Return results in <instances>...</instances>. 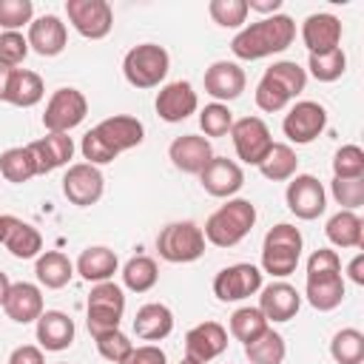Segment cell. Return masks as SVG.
I'll return each instance as SVG.
<instances>
[{
    "label": "cell",
    "mask_w": 364,
    "mask_h": 364,
    "mask_svg": "<svg viewBox=\"0 0 364 364\" xmlns=\"http://www.w3.org/2000/svg\"><path fill=\"white\" fill-rule=\"evenodd\" d=\"M142 139H145V125L136 117L114 114V117H105L102 122H97L91 131H85L80 151H82V159L88 165L100 168V165L114 162L122 151L136 148Z\"/></svg>",
    "instance_id": "cell-1"
},
{
    "label": "cell",
    "mask_w": 364,
    "mask_h": 364,
    "mask_svg": "<svg viewBox=\"0 0 364 364\" xmlns=\"http://www.w3.org/2000/svg\"><path fill=\"white\" fill-rule=\"evenodd\" d=\"M296 40V23L287 14H270L262 17L245 28L236 31L230 40V51L239 60H262L270 54H282Z\"/></svg>",
    "instance_id": "cell-2"
},
{
    "label": "cell",
    "mask_w": 364,
    "mask_h": 364,
    "mask_svg": "<svg viewBox=\"0 0 364 364\" xmlns=\"http://www.w3.org/2000/svg\"><path fill=\"white\" fill-rule=\"evenodd\" d=\"M256 225V205L250 199H228L216 208L205 222V242L213 247H233L239 245Z\"/></svg>",
    "instance_id": "cell-3"
},
{
    "label": "cell",
    "mask_w": 364,
    "mask_h": 364,
    "mask_svg": "<svg viewBox=\"0 0 364 364\" xmlns=\"http://www.w3.org/2000/svg\"><path fill=\"white\" fill-rule=\"evenodd\" d=\"M301 247H304V239L296 225H287V222L273 225L262 242V270L276 279L290 276L299 267Z\"/></svg>",
    "instance_id": "cell-4"
},
{
    "label": "cell",
    "mask_w": 364,
    "mask_h": 364,
    "mask_svg": "<svg viewBox=\"0 0 364 364\" xmlns=\"http://www.w3.org/2000/svg\"><path fill=\"white\" fill-rule=\"evenodd\" d=\"M122 313H125V293L117 282H100L91 287L88 304H85V324L94 338L102 333L119 330Z\"/></svg>",
    "instance_id": "cell-5"
},
{
    "label": "cell",
    "mask_w": 364,
    "mask_h": 364,
    "mask_svg": "<svg viewBox=\"0 0 364 364\" xmlns=\"http://www.w3.org/2000/svg\"><path fill=\"white\" fill-rule=\"evenodd\" d=\"M171 68V57L156 43H139L134 46L122 60V74L134 88H156Z\"/></svg>",
    "instance_id": "cell-6"
},
{
    "label": "cell",
    "mask_w": 364,
    "mask_h": 364,
    "mask_svg": "<svg viewBox=\"0 0 364 364\" xmlns=\"http://www.w3.org/2000/svg\"><path fill=\"white\" fill-rule=\"evenodd\" d=\"M156 250L171 264L196 262L205 253V233L193 222H171L156 236Z\"/></svg>",
    "instance_id": "cell-7"
},
{
    "label": "cell",
    "mask_w": 364,
    "mask_h": 364,
    "mask_svg": "<svg viewBox=\"0 0 364 364\" xmlns=\"http://www.w3.org/2000/svg\"><path fill=\"white\" fill-rule=\"evenodd\" d=\"M88 114V100L82 91L77 88H57L48 102H46V114H43V128L48 134H68L71 128H77Z\"/></svg>",
    "instance_id": "cell-8"
},
{
    "label": "cell",
    "mask_w": 364,
    "mask_h": 364,
    "mask_svg": "<svg viewBox=\"0 0 364 364\" xmlns=\"http://www.w3.org/2000/svg\"><path fill=\"white\" fill-rule=\"evenodd\" d=\"M230 139H233V148H236V156L245 162V165H256L267 156L270 145H273V136H270V128L262 117H242V119H233L230 125Z\"/></svg>",
    "instance_id": "cell-9"
},
{
    "label": "cell",
    "mask_w": 364,
    "mask_h": 364,
    "mask_svg": "<svg viewBox=\"0 0 364 364\" xmlns=\"http://www.w3.org/2000/svg\"><path fill=\"white\" fill-rule=\"evenodd\" d=\"M65 14L85 40H102L114 28V9L105 0H65Z\"/></svg>",
    "instance_id": "cell-10"
},
{
    "label": "cell",
    "mask_w": 364,
    "mask_h": 364,
    "mask_svg": "<svg viewBox=\"0 0 364 364\" xmlns=\"http://www.w3.org/2000/svg\"><path fill=\"white\" fill-rule=\"evenodd\" d=\"M284 202H287L290 213H296L299 219L310 222V219H318L324 213L327 191H324V185L313 173H296L293 179H287Z\"/></svg>",
    "instance_id": "cell-11"
},
{
    "label": "cell",
    "mask_w": 364,
    "mask_h": 364,
    "mask_svg": "<svg viewBox=\"0 0 364 364\" xmlns=\"http://www.w3.org/2000/svg\"><path fill=\"white\" fill-rule=\"evenodd\" d=\"M259 290H262V270L256 264H247V262L228 264L213 276V296L225 304L242 301Z\"/></svg>",
    "instance_id": "cell-12"
},
{
    "label": "cell",
    "mask_w": 364,
    "mask_h": 364,
    "mask_svg": "<svg viewBox=\"0 0 364 364\" xmlns=\"http://www.w3.org/2000/svg\"><path fill=\"white\" fill-rule=\"evenodd\" d=\"M102 191H105V176L97 165H88V162L68 165V171L63 176V193L71 205H77V208L97 205L102 199Z\"/></svg>",
    "instance_id": "cell-13"
},
{
    "label": "cell",
    "mask_w": 364,
    "mask_h": 364,
    "mask_svg": "<svg viewBox=\"0 0 364 364\" xmlns=\"http://www.w3.org/2000/svg\"><path fill=\"white\" fill-rule=\"evenodd\" d=\"M324 125H327V111H324V105H318V102H313V100L296 102V105L284 114V119H282L284 136H287L290 142H296V145L313 142V139L324 131Z\"/></svg>",
    "instance_id": "cell-14"
},
{
    "label": "cell",
    "mask_w": 364,
    "mask_h": 364,
    "mask_svg": "<svg viewBox=\"0 0 364 364\" xmlns=\"http://www.w3.org/2000/svg\"><path fill=\"white\" fill-rule=\"evenodd\" d=\"M199 185L205 188V193L216 196V199H230L242 191L245 185V171L239 162L228 159V156H216L202 168L199 173Z\"/></svg>",
    "instance_id": "cell-15"
},
{
    "label": "cell",
    "mask_w": 364,
    "mask_h": 364,
    "mask_svg": "<svg viewBox=\"0 0 364 364\" xmlns=\"http://www.w3.org/2000/svg\"><path fill=\"white\" fill-rule=\"evenodd\" d=\"M154 108H156L159 119L182 122L199 108V97H196V91H193V85L188 80H176V82H168V85L159 88Z\"/></svg>",
    "instance_id": "cell-16"
},
{
    "label": "cell",
    "mask_w": 364,
    "mask_h": 364,
    "mask_svg": "<svg viewBox=\"0 0 364 364\" xmlns=\"http://www.w3.org/2000/svg\"><path fill=\"white\" fill-rule=\"evenodd\" d=\"M225 350H228V330L219 321H202L191 327L185 336V355L199 364L219 358Z\"/></svg>",
    "instance_id": "cell-17"
},
{
    "label": "cell",
    "mask_w": 364,
    "mask_h": 364,
    "mask_svg": "<svg viewBox=\"0 0 364 364\" xmlns=\"http://www.w3.org/2000/svg\"><path fill=\"white\" fill-rule=\"evenodd\" d=\"M168 159L173 162L176 171L182 173H202V168L213 159V148L210 139L199 136V134H182L168 145Z\"/></svg>",
    "instance_id": "cell-18"
},
{
    "label": "cell",
    "mask_w": 364,
    "mask_h": 364,
    "mask_svg": "<svg viewBox=\"0 0 364 364\" xmlns=\"http://www.w3.org/2000/svg\"><path fill=\"white\" fill-rule=\"evenodd\" d=\"M245 68L230 60H216L205 71V91L213 97V102H230L245 91Z\"/></svg>",
    "instance_id": "cell-19"
},
{
    "label": "cell",
    "mask_w": 364,
    "mask_h": 364,
    "mask_svg": "<svg viewBox=\"0 0 364 364\" xmlns=\"http://www.w3.org/2000/svg\"><path fill=\"white\" fill-rule=\"evenodd\" d=\"M31 159H34V168H37V176L40 173H51L63 165H68V159L74 156V139L68 134H46L34 142L26 145Z\"/></svg>",
    "instance_id": "cell-20"
},
{
    "label": "cell",
    "mask_w": 364,
    "mask_h": 364,
    "mask_svg": "<svg viewBox=\"0 0 364 364\" xmlns=\"http://www.w3.org/2000/svg\"><path fill=\"white\" fill-rule=\"evenodd\" d=\"M34 324H37L40 350L63 353V350H68L74 344L77 327H74V318L68 313H63V310H43V316Z\"/></svg>",
    "instance_id": "cell-21"
},
{
    "label": "cell",
    "mask_w": 364,
    "mask_h": 364,
    "mask_svg": "<svg viewBox=\"0 0 364 364\" xmlns=\"http://www.w3.org/2000/svg\"><path fill=\"white\" fill-rule=\"evenodd\" d=\"M301 43L307 46L310 54H324V51L338 48V43H341V20L336 14H330V11L310 14L301 23Z\"/></svg>",
    "instance_id": "cell-22"
},
{
    "label": "cell",
    "mask_w": 364,
    "mask_h": 364,
    "mask_svg": "<svg viewBox=\"0 0 364 364\" xmlns=\"http://www.w3.org/2000/svg\"><path fill=\"white\" fill-rule=\"evenodd\" d=\"M28 48L40 57H57L68 43V28L57 14H43L28 23Z\"/></svg>",
    "instance_id": "cell-23"
},
{
    "label": "cell",
    "mask_w": 364,
    "mask_h": 364,
    "mask_svg": "<svg viewBox=\"0 0 364 364\" xmlns=\"http://www.w3.org/2000/svg\"><path fill=\"white\" fill-rule=\"evenodd\" d=\"M3 310L17 324H31L43 316V290L31 282H11Z\"/></svg>",
    "instance_id": "cell-24"
},
{
    "label": "cell",
    "mask_w": 364,
    "mask_h": 364,
    "mask_svg": "<svg viewBox=\"0 0 364 364\" xmlns=\"http://www.w3.org/2000/svg\"><path fill=\"white\" fill-rule=\"evenodd\" d=\"M301 307V296L293 284L287 282H273L267 287H262L259 296V310L267 321H290Z\"/></svg>",
    "instance_id": "cell-25"
},
{
    "label": "cell",
    "mask_w": 364,
    "mask_h": 364,
    "mask_svg": "<svg viewBox=\"0 0 364 364\" xmlns=\"http://www.w3.org/2000/svg\"><path fill=\"white\" fill-rule=\"evenodd\" d=\"M173 330V313L162 301H148L134 316V333L142 341H162Z\"/></svg>",
    "instance_id": "cell-26"
},
{
    "label": "cell",
    "mask_w": 364,
    "mask_h": 364,
    "mask_svg": "<svg viewBox=\"0 0 364 364\" xmlns=\"http://www.w3.org/2000/svg\"><path fill=\"white\" fill-rule=\"evenodd\" d=\"M304 296L310 307L318 313H330L344 301V276L341 273H321V276H307L304 282Z\"/></svg>",
    "instance_id": "cell-27"
},
{
    "label": "cell",
    "mask_w": 364,
    "mask_h": 364,
    "mask_svg": "<svg viewBox=\"0 0 364 364\" xmlns=\"http://www.w3.org/2000/svg\"><path fill=\"white\" fill-rule=\"evenodd\" d=\"M117 267H119L117 253H114L111 247H102V245L85 247V250L80 253L77 264H74V270H77L85 282H94V284H100V282H111V276L117 273Z\"/></svg>",
    "instance_id": "cell-28"
},
{
    "label": "cell",
    "mask_w": 364,
    "mask_h": 364,
    "mask_svg": "<svg viewBox=\"0 0 364 364\" xmlns=\"http://www.w3.org/2000/svg\"><path fill=\"white\" fill-rule=\"evenodd\" d=\"M34 276L43 287L48 290H60L71 282L74 276V262L63 253V250H46L37 256V264H34Z\"/></svg>",
    "instance_id": "cell-29"
},
{
    "label": "cell",
    "mask_w": 364,
    "mask_h": 364,
    "mask_svg": "<svg viewBox=\"0 0 364 364\" xmlns=\"http://www.w3.org/2000/svg\"><path fill=\"white\" fill-rule=\"evenodd\" d=\"M3 245L14 259H34L43 250V236L34 225H28L17 216H9V230H6Z\"/></svg>",
    "instance_id": "cell-30"
},
{
    "label": "cell",
    "mask_w": 364,
    "mask_h": 364,
    "mask_svg": "<svg viewBox=\"0 0 364 364\" xmlns=\"http://www.w3.org/2000/svg\"><path fill=\"white\" fill-rule=\"evenodd\" d=\"M327 239L336 247H364V222L355 210H338L327 219Z\"/></svg>",
    "instance_id": "cell-31"
},
{
    "label": "cell",
    "mask_w": 364,
    "mask_h": 364,
    "mask_svg": "<svg viewBox=\"0 0 364 364\" xmlns=\"http://www.w3.org/2000/svg\"><path fill=\"white\" fill-rule=\"evenodd\" d=\"M43 94H46V85H43V77L37 71L14 68L9 91H6V102L17 105V108H31L43 100Z\"/></svg>",
    "instance_id": "cell-32"
},
{
    "label": "cell",
    "mask_w": 364,
    "mask_h": 364,
    "mask_svg": "<svg viewBox=\"0 0 364 364\" xmlns=\"http://www.w3.org/2000/svg\"><path fill=\"white\" fill-rule=\"evenodd\" d=\"M296 168H299V156L296 151L287 145V142H273L267 156L259 162V171L264 179L270 182H287L296 176Z\"/></svg>",
    "instance_id": "cell-33"
},
{
    "label": "cell",
    "mask_w": 364,
    "mask_h": 364,
    "mask_svg": "<svg viewBox=\"0 0 364 364\" xmlns=\"http://www.w3.org/2000/svg\"><path fill=\"white\" fill-rule=\"evenodd\" d=\"M245 355H247V364H282L287 355V344H284L282 333L267 327L259 338L245 344Z\"/></svg>",
    "instance_id": "cell-34"
},
{
    "label": "cell",
    "mask_w": 364,
    "mask_h": 364,
    "mask_svg": "<svg viewBox=\"0 0 364 364\" xmlns=\"http://www.w3.org/2000/svg\"><path fill=\"white\" fill-rule=\"evenodd\" d=\"M0 176L6 182H14V185H23L31 176H37L34 159H31L26 145H14V148H6L0 154Z\"/></svg>",
    "instance_id": "cell-35"
},
{
    "label": "cell",
    "mask_w": 364,
    "mask_h": 364,
    "mask_svg": "<svg viewBox=\"0 0 364 364\" xmlns=\"http://www.w3.org/2000/svg\"><path fill=\"white\" fill-rule=\"evenodd\" d=\"M159 282V267L151 256H131L122 267V284L134 293H148Z\"/></svg>",
    "instance_id": "cell-36"
},
{
    "label": "cell",
    "mask_w": 364,
    "mask_h": 364,
    "mask_svg": "<svg viewBox=\"0 0 364 364\" xmlns=\"http://www.w3.org/2000/svg\"><path fill=\"white\" fill-rule=\"evenodd\" d=\"M270 327V321L262 316L259 307H239L230 316V336L242 344H250L253 338H259L264 330Z\"/></svg>",
    "instance_id": "cell-37"
},
{
    "label": "cell",
    "mask_w": 364,
    "mask_h": 364,
    "mask_svg": "<svg viewBox=\"0 0 364 364\" xmlns=\"http://www.w3.org/2000/svg\"><path fill=\"white\" fill-rule=\"evenodd\" d=\"M330 355L336 364H361L364 361V333L355 327H344L330 341Z\"/></svg>",
    "instance_id": "cell-38"
},
{
    "label": "cell",
    "mask_w": 364,
    "mask_h": 364,
    "mask_svg": "<svg viewBox=\"0 0 364 364\" xmlns=\"http://www.w3.org/2000/svg\"><path fill=\"white\" fill-rule=\"evenodd\" d=\"M307 68L318 82H336L347 71V54L341 51V46L333 51H324V54H310Z\"/></svg>",
    "instance_id": "cell-39"
},
{
    "label": "cell",
    "mask_w": 364,
    "mask_h": 364,
    "mask_svg": "<svg viewBox=\"0 0 364 364\" xmlns=\"http://www.w3.org/2000/svg\"><path fill=\"white\" fill-rule=\"evenodd\" d=\"M264 74L270 77V80H276L293 100L304 91V85H307V71L296 63V60H279V63H273L270 68H264Z\"/></svg>",
    "instance_id": "cell-40"
},
{
    "label": "cell",
    "mask_w": 364,
    "mask_h": 364,
    "mask_svg": "<svg viewBox=\"0 0 364 364\" xmlns=\"http://www.w3.org/2000/svg\"><path fill=\"white\" fill-rule=\"evenodd\" d=\"M230 125H233V111L225 102H208L199 111V128H202L205 139L208 136H228Z\"/></svg>",
    "instance_id": "cell-41"
},
{
    "label": "cell",
    "mask_w": 364,
    "mask_h": 364,
    "mask_svg": "<svg viewBox=\"0 0 364 364\" xmlns=\"http://www.w3.org/2000/svg\"><path fill=\"white\" fill-rule=\"evenodd\" d=\"M208 14L222 28H245L247 20V3L245 0H210Z\"/></svg>",
    "instance_id": "cell-42"
},
{
    "label": "cell",
    "mask_w": 364,
    "mask_h": 364,
    "mask_svg": "<svg viewBox=\"0 0 364 364\" xmlns=\"http://www.w3.org/2000/svg\"><path fill=\"white\" fill-rule=\"evenodd\" d=\"M364 176V151L358 145H341L333 156V179H358Z\"/></svg>",
    "instance_id": "cell-43"
},
{
    "label": "cell",
    "mask_w": 364,
    "mask_h": 364,
    "mask_svg": "<svg viewBox=\"0 0 364 364\" xmlns=\"http://www.w3.org/2000/svg\"><path fill=\"white\" fill-rule=\"evenodd\" d=\"M31 20H34L31 0H0V28L3 31H20Z\"/></svg>",
    "instance_id": "cell-44"
},
{
    "label": "cell",
    "mask_w": 364,
    "mask_h": 364,
    "mask_svg": "<svg viewBox=\"0 0 364 364\" xmlns=\"http://www.w3.org/2000/svg\"><path fill=\"white\" fill-rule=\"evenodd\" d=\"M290 100H293V97H290L276 80H270L267 74H262V80H259V85H256V105H259L262 111L276 114V111L287 108Z\"/></svg>",
    "instance_id": "cell-45"
},
{
    "label": "cell",
    "mask_w": 364,
    "mask_h": 364,
    "mask_svg": "<svg viewBox=\"0 0 364 364\" xmlns=\"http://www.w3.org/2000/svg\"><path fill=\"white\" fill-rule=\"evenodd\" d=\"M94 341H97V350H100V355H102L105 361H111V364H122V361L128 358V353L134 350L131 338H128L122 330H111V333H102V336H97Z\"/></svg>",
    "instance_id": "cell-46"
},
{
    "label": "cell",
    "mask_w": 364,
    "mask_h": 364,
    "mask_svg": "<svg viewBox=\"0 0 364 364\" xmlns=\"http://www.w3.org/2000/svg\"><path fill=\"white\" fill-rule=\"evenodd\" d=\"M330 193L341 205V210H355V208L364 205V176H358V179H333Z\"/></svg>",
    "instance_id": "cell-47"
},
{
    "label": "cell",
    "mask_w": 364,
    "mask_h": 364,
    "mask_svg": "<svg viewBox=\"0 0 364 364\" xmlns=\"http://www.w3.org/2000/svg\"><path fill=\"white\" fill-rule=\"evenodd\" d=\"M28 54V40L20 31H0V63L17 68Z\"/></svg>",
    "instance_id": "cell-48"
},
{
    "label": "cell",
    "mask_w": 364,
    "mask_h": 364,
    "mask_svg": "<svg viewBox=\"0 0 364 364\" xmlns=\"http://www.w3.org/2000/svg\"><path fill=\"white\" fill-rule=\"evenodd\" d=\"M321 273H341V259L330 247H318L307 259V276H321Z\"/></svg>",
    "instance_id": "cell-49"
},
{
    "label": "cell",
    "mask_w": 364,
    "mask_h": 364,
    "mask_svg": "<svg viewBox=\"0 0 364 364\" xmlns=\"http://www.w3.org/2000/svg\"><path fill=\"white\" fill-rule=\"evenodd\" d=\"M122 364H168V358H165V350L162 347L142 344V347H134Z\"/></svg>",
    "instance_id": "cell-50"
},
{
    "label": "cell",
    "mask_w": 364,
    "mask_h": 364,
    "mask_svg": "<svg viewBox=\"0 0 364 364\" xmlns=\"http://www.w3.org/2000/svg\"><path fill=\"white\" fill-rule=\"evenodd\" d=\"M9 364H46V355H43V350L34 347V344H20V347L11 350Z\"/></svg>",
    "instance_id": "cell-51"
},
{
    "label": "cell",
    "mask_w": 364,
    "mask_h": 364,
    "mask_svg": "<svg viewBox=\"0 0 364 364\" xmlns=\"http://www.w3.org/2000/svg\"><path fill=\"white\" fill-rule=\"evenodd\" d=\"M245 3H247V11H259L264 17L279 14V9H282V0H245Z\"/></svg>",
    "instance_id": "cell-52"
},
{
    "label": "cell",
    "mask_w": 364,
    "mask_h": 364,
    "mask_svg": "<svg viewBox=\"0 0 364 364\" xmlns=\"http://www.w3.org/2000/svg\"><path fill=\"white\" fill-rule=\"evenodd\" d=\"M347 276H350L355 284H364V253L353 256V262L347 264Z\"/></svg>",
    "instance_id": "cell-53"
},
{
    "label": "cell",
    "mask_w": 364,
    "mask_h": 364,
    "mask_svg": "<svg viewBox=\"0 0 364 364\" xmlns=\"http://www.w3.org/2000/svg\"><path fill=\"white\" fill-rule=\"evenodd\" d=\"M11 74H14V68H11V65H6V63H0V100H3V102H6V91H9Z\"/></svg>",
    "instance_id": "cell-54"
},
{
    "label": "cell",
    "mask_w": 364,
    "mask_h": 364,
    "mask_svg": "<svg viewBox=\"0 0 364 364\" xmlns=\"http://www.w3.org/2000/svg\"><path fill=\"white\" fill-rule=\"evenodd\" d=\"M9 287H11V279L0 270V307H3V301H6V296H9Z\"/></svg>",
    "instance_id": "cell-55"
},
{
    "label": "cell",
    "mask_w": 364,
    "mask_h": 364,
    "mask_svg": "<svg viewBox=\"0 0 364 364\" xmlns=\"http://www.w3.org/2000/svg\"><path fill=\"white\" fill-rule=\"evenodd\" d=\"M6 230H9V213H0V245L6 242Z\"/></svg>",
    "instance_id": "cell-56"
},
{
    "label": "cell",
    "mask_w": 364,
    "mask_h": 364,
    "mask_svg": "<svg viewBox=\"0 0 364 364\" xmlns=\"http://www.w3.org/2000/svg\"><path fill=\"white\" fill-rule=\"evenodd\" d=\"M179 364H199V361H193V358H188V355H185V358H182Z\"/></svg>",
    "instance_id": "cell-57"
},
{
    "label": "cell",
    "mask_w": 364,
    "mask_h": 364,
    "mask_svg": "<svg viewBox=\"0 0 364 364\" xmlns=\"http://www.w3.org/2000/svg\"><path fill=\"white\" fill-rule=\"evenodd\" d=\"M63 364H65V361H63Z\"/></svg>",
    "instance_id": "cell-58"
}]
</instances>
